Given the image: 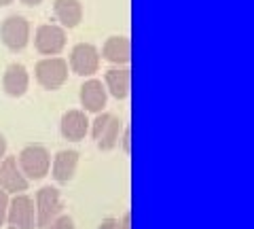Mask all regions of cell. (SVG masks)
<instances>
[{
	"instance_id": "6da1fadb",
	"label": "cell",
	"mask_w": 254,
	"mask_h": 229,
	"mask_svg": "<svg viewBox=\"0 0 254 229\" xmlns=\"http://www.w3.org/2000/svg\"><path fill=\"white\" fill-rule=\"evenodd\" d=\"M17 165L28 180H41L51 170V155L41 145H30L19 153Z\"/></svg>"
},
{
	"instance_id": "7a4b0ae2",
	"label": "cell",
	"mask_w": 254,
	"mask_h": 229,
	"mask_svg": "<svg viewBox=\"0 0 254 229\" xmlns=\"http://www.w3.org/2000/svg\"><path fill=\"white\" fill-rule=\"evenodd\" d=\"M6 223L11 229H34L36 227V206L30 195L15 193L6 208Z\"/></svg>"
},
{
	"instance_id": "3957f363",
	"label": "cell",
	"mask_w": 254,
	"mask_h": 229,
	"mask_svg": "<svg viewBox=\"0 0 254 229\" xmlns=\"http://www.w3.org/2000/svg\"><path fill=\"white\" fill-rule=\"evenodd\" d=\"M36 81L45 89H60L68 81V62L64 58H45L34 68Z\"/></svg>"
},
{
	"instance_id": "277c9868",
	"label": "cell",
	"mask_w": 254,
	"mask_h": 229,
	"mask_svg": "<svg viewBox=\"0 0 254 229\" xmlns=\"http://www.w3.org/2000/svg\"><path fill=\"white\" fill-rule=\"evenodd\" d=\"M0 41L11 51L26 49L30 43V21L21 15H9L0 26Z\"/></svg>"
},
{
	"instance_id": "5b68a950",
	"label": "cell",
	"mask_w": 254,
	"mask_h": 229,
	"mask_svg": "<svg viewBox=\"0 0 254 229\" xmlns=\"http://www.w3.org/2000/svg\"><path fill=\"white\" fill-rule=\"evenodd\" d=\"M34 206H36V227L45 229L62 212V208H64L62 195L55 187H43L41 191L36 193Z\"/></svg>"
},
{
	"instance_id": "8992f818",
	"label": "cell",
	"mask_w": 254,
	"mask_h": 229,
	"mask_svg": "<svg viewBox=\"0 0 254 229\" xmlns=\"http://www.w3.org/2000/svg\"><path fill=\"white\" fill-rule=\"evenodd\" d=\"M34 47L43 55H58L66 47V28L55 26V23H43L36 28Z\"/></svg>"
},
{
	"instance_id": "52a82bcc",
	"label": "cell",
	"mask_w": 254,
	"mask_h": 229,
	"mask_svg": "<svg viewBox=\"0 0 254 229\" xmlns=\"http://www.w3.org/2000/svg\"><path fill=\"white\" fill-rule=\"evenodd\" d=\"M102 55L91 43H78L70 53V68L78 76H91L100 70Z\"/></svg>"
},
{
	"instance_id": "ba28073f",
	"label": "cell",
	"mask_w": 254,
	"mask_h": 229,
	"mask_svg": "<svg viewBox=\"0 0 254 229\" xmlns=\"http://www.w3.org/2000/svg\"><path fill=\"white\" fill-rule=\"evenodd\" d=\"M30 180L21 174L17 159L15 157H2L0 161V189H4L6 193H21L28 191Z\"/></svg>"
},
{
	"instance_id": "9c48e42d",
	"label": "cell",
	"mask_w": 254,
	"mask_h": 229,
	"mask_svg": "<svg viewBox=\"0 0 254 229\" xmlns=\"http://www.w3.org/2000/svg\"><path fill=\"white\" fill-rule=\"evenodd\" d=\"M81 104L85 106L87 113H102L106 106V100H108V91L104 87V83L98 81V78H89L81 85Z\"/></svg>"
},
{
	"instance_id": "30bf717a",
	"label": "cell",
	"mask_w": 254,
	"mask_h": 229,
	"mask_svg": "<svg viewBox=\"0 0 254 229\" xmlns=\"http://www.w3.org/2000/svg\"><path fill=\"white\" fill-rule=\"evenodd\" d=\"M30 87V75L23 64H11L6 66L2 75V89L6 91V96L11 98H21L26 96V91Z\"/></svg>"
},
{
	"instance_id": "8fae6325",
	"label": "cell",
	"mask_w": 254,
	"mask_h": 229,
	"mask_svg": "<svg viewBox=\"0 0 254 229\" xmlns=\"http://www.w3.org/2000/svg\"><path fill=\"white\" fill-rule=\"evenodd\" d=\"M60 132L66 140L78 142L87 136V132H89V119H87V115L83 110H76V108L68 110V113H64V117H62Z\"/></svg>"
},
{
	"instance_id": "7c38bea8",
	"label": "cell",
	"mask_w": 254,
	"mask_h": 229,
	"mask_svg": "<svg viewBox=\"0 0 254 229\" xmlns=\"http://www.w3.org/2000/svg\"><path fill=\"white\" fill-rule=\"evenodd\" d=\"M104 87L110 96H115L117 100H125L129 96L131 87V73L127 68H113L104 75Z\"/></svg>"
},
{
	"instance_id": "4fadbf2b",
	"label": "cell",
	"mask_w": 254,
	"mask_h": 229,
	"mask_svg": "<svg viewBox=\"0 0 254 229\" xmlns=\"http://www.w3.org/2000/svg\"><path fill=\"white\" fill-rule=\"evenodd\" d=\"M78 165V153L76 151H60L53 157V165H51V174L58 183H70L74 178Z\"/></svg>"
},
{
	"instance_id": "5bb4252c",
	"label": "cell",
	"mask_w": 254,
	"mask_h": 229,
	"mask_svg": "<svg viewBox=\"0 0 254 229\" xmlns=\"http://www.w3.org/2000/svg\"><path fill=\"white\" fill-rule=\"evenodd\" d=\"M53 11H55V17L60 19L62 28L72 30L83 21V4H81V0H55Z\"/></svg>"
},
{
	"instance_id": "9a60e30c",
	"label": "cell",
	"mask_w": 254,
	"mask_h": 229,
	"mask_svg": "<svg viewBox=\"0 0 254 229\" xmlns=\"http://www.w3.org/2000/svg\"><path fill=\"white\" fill-rule=\"evenodd\" d=\"M102 55L110 64H127L131 60V45L127 36H110L102 47Z\"/></svg>"
},
{
	"instance_id": "2e32d148",
	"label": "cell",
	"mask_w": 254,
	"mask_h": 229,
	"mask_svg": "<svg viewBox=\"0 0 254 229\" xmlns=\"http://www.w3.org/2000/svg\"><path fill=\"white\" fill-rule=\"evenodd\" d=\"M121 128H123L121 119L110 115V119L106 121V125L100 132L98 140H95L98 147H100V151H113V149L117 147V142H119V132H121Z\"/></svg>"
},
{
	"instance_id": "e0dca14e",
	"label": "cell",
	"mask_w": 254,
	"mask_h": 229,
	"mask_svg": "<svg viewBox=\"0 0 254 229\" xmlns=\"http://www.w3.org/2000/svg\"><path fill=\"white\" fill-rule=\"evenodd\" d=\"M129 223H131V217L125 215L121 221H119V219H104L98 229H131Z\"/></svg>"
},
{
	"instance_id": "ac0fdd59",
	"label": "cell",
	"mask_w": 254,
	"mask_h": 229,
	"mask_svg": "<svg viewBox=\"0 0 254 229\" xmlns=\"http://www.w3.org/2000/svg\"><path fill=\"white\" fill-rule=\"evenodd\" d=\"M45 229H74V221L70 219L68 215H62V217L58 215Z\"/></svg>"
},
{
	"instance_id": "d6986e66",
	"label": "cell",
	"mask_w": 254,
	"mask_h": 229,
	"mask_svg": "<svg viewBox=\"0 0 254 229\" xmlns=\"http://www.w3.org/2000/svg\"><path fill=\"white\" fill-rule=\"evenodd\" d=\"M6 208H9V193L0 189V225L6 223Z\"/></svg>"
},
{
	"instance_id": "ffe728a7",
	"label": "cell",
	"mask_w": 254,
	"mask_h": 229,
	"mask_svg": "<svg viewBox=\"0 0 254 229\" xmlns=\"http://www.w3.org/2000/svg\"><path fill=\"white\" fill-rule=\"evenodd\" d=\"M123 149H125V153L131 151V132L129 130L123 132Z\"/></svg>"
},
{
	"instance_id": "44dd1931",
	"label": "cell",
	"mask_w": 254,
	"mask_h": 229,
	"mask_svg": "<svg viewBox=\"0 0 254 229\" xmlns=\"http://www.w3.org/2000/svg\"><path fill=\"white\" fill-rule=\"evenodd\" d=\"M4 155H6V140H4L2 134H0V161H2Z\"/></svg>"
},
{
	"instance_id": "7402d4cb",
	"label": "cell",
	"mask_w": 254,
	"mask_h": 229,
	"mask_svg": "<svg viewBox=\"0 0 254 229\" xmlns=\"http://www.w3.org/2000/svg\"><path fill=\"white\" fill-rule=\"evenodd\" d=\"M21 2L26 4V6H38V4L43 2V0H21Z\"/></svg>"
},
{
	"instance_id": "603a6c76",
	"label": "cell",
	"mask_w": 254,
	"mask_h": 229,
	"mask_svg": "<svg viewBox=\"0 0 254 229\" xmlns=\"http://www.w3.org/2000/svg\"><path fill=\"white\" fill-rule=\"evenodd\" d=\"M13 2V0H0V6H9Z\"/></svg>"
}]
</instances>
